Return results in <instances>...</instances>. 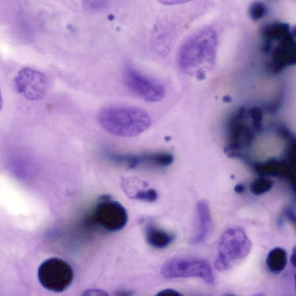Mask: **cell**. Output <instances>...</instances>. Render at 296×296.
<instances>
[{"instance_id":"cell-1","label":"cell","mask_w":296,"mask_h":296,"mask_svg":"<svg viewBox=\"0 0 296 296\" xmlns=\"http://www.w3.org/2000/svg\"><path fill=\"white\" fill-rule=\"evenodd\" d=\"M217 51V36L211 27L195 32L184 41L178 53L180 71L202 80L214 66Z\"/></svg>"},{"instance_id":"cell-2","label":"cell","mask_w":296,"mask_h":296,"mask_svg":"<svg viewBox=\"0 0 296 296\" xmlns=\"http://www.w3.org/2000/svg\"><path fill=\"white\" fill-rule=\"evenodd\" d=\"M98 121L108 133L133 137L150 128L151 119L145 110L133 106H108L98 113Z\"/></svg>"},{"instance_id":"cell-3","label":"cell","mask_w":296,"mask_h":296,"mask_svg":"<svg viewBox=\"0 0 296 296\" xmlns=\"http://www.w3.org/2000/svg\"><path fill=\"white\" fill-rule=\"evenodd\" d=\"M251 244L243 230L230 228L222 235L215 266L220 271H227L248 255Z\"/></svg>"},{"instance_id":"cell-4","label":"cell","mask_w":296,"mask_h":296,"mask_svg":"<svg viewBox=\"0 0 296 296\" xmlns=\"http://www.w3.org/2000/svg\"><path fill=\"white\" fill-rule=\"evenodd\" d=\"M38 277L44 288L53 292L60 293L71 285L73 271L70 265L63 259L52 257L40 265Z\"/></svg>"},{"instance_id":"cell-5","label":"cell","mask_w":296,"mask_h":296,"mask_svg":"<svg viewBox=\"0 0 296 296\" xmlns=\"http://www.w3.org/2000/svg\"><path fill=\"white\" fill-rule=\"evenodd\" d=\"M162 274L166 278L195 277L212 284L214 277L209 263L201 258L172 259L164 265Z\"/></svg>"},{"instance_id":"cell-6","label":"cell","mask_w":296,"mask_h":296,"mask_svg":"<svg viewBox=\"0 0 296 296\" xmlns=\"http://www.w3.org/2000/svg\"><path fill=\"white\" fill-rule=\"evenodd\" d=\"M93 219L101 228L110 232L121 231L128 221V214L123 205L105 196L94 207Z\"/></svg>"},{"instance_id":"cell-7","label":"cell","mask_w":296,"mask_h":296,"mask_svg":"<svg viewBox=\"0 0 296 296\" xmlns=\"http://www.w3.org/2000/svg\"><path fill=\"white\" fill-rule=\"evenodd\" d=\"M15 88L20 94L30 101H40L47 96L48 78L44 73L29 67L20 69L14 80Z\"/></svg>"},{"instance_id":"cell-8","label":"cell","mask_w":296,"mask_h":296,"mask_svg":"<svg viewBox=\"0 0 296 296\" xmlns=\"http://www.w3.org/2000/svg\"><path fill=\"white\" fill-rule=\"evenodd\" d=\"M123 76L127 88L142 100L155 102L163 99L165 89L158 82L143 75L131 67H126Z\"/></svg>"},{"instance_id":"cell-9","label":"cell","mask_w":296,"mask_h":296,"mask_svg":"<svg viewBox=\"0 0 296 296\" xmlns=\"http://www.w3.org/2000/svg\"><path fill=\"white\" fill-rule=\"evenodd\" d=\"M273 48L268 64L270 71L278 73L286 67L296 65V41L291 34L277 41Z\"/></svg>"},{"instance_id":"cell-10","label":"cell","mask_w":296,"mask_h":296,"mask_svg":"<svg viewBox=\"0 0 296 296\" xmlns=\"http://www.w3.org/2000/svg\"><path fill=\"white\" fill-rule=\"evenodd\" d=\"M119 160L132 168L142 164L158 167H166L173 163L174 156L168 152H159L139 155L123 156Z\"/></svg>"},{"instance_id":"cell-11","label":"cell","mask_w":296,"mask_h":296,"mask_svg":"<svg viewBox=\"0 0 296 296\" xmlns=\"http://www.w3.org/2000/svg\"><path fill=\"white\" fill-rule=\"evenodd\" d=\"M197 218H198V231L192 238L193 244H199L204 240L208 235L211 226V215L209 205L204 200H200L197 204Z\"/></svg>"},{"instance_id":"cell-12","label":"cell","mask_w":296,"mask_h":296,"mask_svg":"<svg viewBox=\"0 0 296 296\" xmlns=\"http://www.w3.org/2000/svg\"><path fill=\"white\" fill-rule=\"evenodd\" d=\"M145 238L147 244L156 249H163L169 246L174 240V236L156 226L154 224H147Z\"/></svg>"},{"instance_id":"cell-13","label":"cell","mask_w":296,"mask_h":296,"mask_svg":"<svg viewBox=\"0 0 296 296\" xmlns=\"http://www.w3.org/2000/svg\"><path fill=\"white\" fill-rule=\"evenodd\" d=\"M290 28L288 23L273 22L263 26L261 28V33L264 40L273 43L290 35Z\"/></svg>"},{"instance_id":"cell-14","label":"cell","mask_w":296,"mask_h":296,"mask_svg":"<svg viewBox=\"0 0 296 296\" xmlns=\"http://www.w3.org/2000/svg\"><path fill=\"white\" fill-rule=\"evenodd\" d=\"M287 254L285 250L275 248L269 254L267 259V266L273 273H280L285 269L287 263Z\"/></svg>"},{"instance_id":"cell-15","label":"cell","mask_w":296,"mask_h":296,"mask_svg":"<svg viewBox=\"0 0 296 296\" xmlns=\"http://www.w3.org/2000/svg\"><path fill=\"white\" fill-rule=\"evenodd\" d=\"M249 12L250 18L254 21H257L267 15V7L262 2H254L250 6Z\"/></svg>"},{"instance_id":"cell-16","label":"cell","mask_w":296,"mask_h":296,"mask_svg":"<svg viewBox=\"0 0 296 296\" xmlns=\"http://www.w3.org/2000/svg\"><path fill=\"white\" fill-rule=\"evenodd\" d=\"M130 197L133 199L151 203L154 202L158 199V195L155 189H149L147 190H139L135 192Z\"/></svg>"},{"instance_id":"cell-17","label":"cell","mask_w":296,"mask_h":296,"mask_svg":"<svg viewBox=\"0 0 296 296\" xmlns=\"http://www.w3.org/2000/svg\"><path fill=\"white\" fill-rule=\"evenodd\" d=\"M107 2L103 0H87L82 2V6L88 11H97L104 9L107 6Z\"/></svg>"},{"instance_id":"cell-18","label":"cell","mask_w":296,"mask_h":296,"mask_svg":"<svg viewBox=\"0 0 296 296\" xmlns=\"http://www.w3.org/2000/svg\"><path fill=\"white\" fill-rule=\"evenodd\" d=\"M81 296H109L107 292L101 289H91L86 290Z\"/></svg>"},{"instance_id":"cell-19","label":"cell","mask_w":296,"mask_h":296,"mask_svg":"<svg viewBox=\"0 0 296 296\" xmlns=\"http://www.w3.org/2000/svg\"><path fill=\"white\" fill-rule=\"evenodd\" d=\"M155 296H183L179 291L174 289H167L159 291Z\"/></svg>"},{"instance_id":"cell-20","label":"cell","mask_w":296,"mask_h":296,"mask_svg":"<svg viewBox=\"0 0 296 296\" xmlns=\"http://www.w3.org/2000/svg\"><path fill=\"white\" fill-rule=\"evenodd\" d=\"M234 190H235L237 193H241L244 192V187H243V185L241 184H237L235 187V189H234Z\"/></svg>"},{"instance_id":"cell-21","label":"cell","mask_w":296,"mask_h":296,"mask_svg":"<svg viewBox=\"0 0 296 296\" xmlns=\"http://www.w3.org/2000/svg\"><path fill=\"white\" fill-rule=\"evenodd\" d=\"M290 34L296 39V25L290 28Z\"/></svg>"},{"instance_id":"cell-22","label":"cell","mask_w":296,"mask_h":296,"mask_svg":"<svg viewBox=\"0 0 296 296\" xmlns=\"http://www.w3.org/2000/svg\"><path fill=\"white\" fill-rule=\"evenodd\" d=\"M291 262L293 265L296 266V251L293 254L292 257H291Z\"/></svg>"},{"instance_id":"cell-23","label":"cell","mask_w":296,"mask_h":296,"mask_svg":"<svg viewBox=\"0 0 296 296\" xmlns=\"http://www.w3.org/2000/svg\"><path fill=\"white\" fill-rule=\"evenodd\" d=\"M164 4H180L181 3H183V2H179V1H166L164 2Z\"/></svg>"},{"instance_id":"cell-24","label":"cell","mask_w":296,"mask_h":296,"mask_svg":"<svg viewBox=\"0 0 296 296\" xmlns=\"http://www.w3.org/2000/svg\"><path fill=\"white\" fill-rule=\"evenodd\" d=\"M224 296H237V295L228 294H225ZM255 296H260V295H255Z\"/></svg>"}]
</instances>
